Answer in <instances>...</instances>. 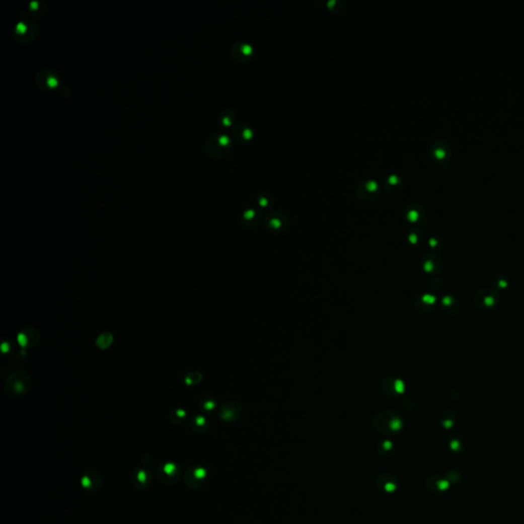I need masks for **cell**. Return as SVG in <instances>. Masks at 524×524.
<instances>
[{"label": "cell", "instance_id": "obj_16", "mask_svg": "<svg viewBox=\"0 0 524 524\" xmlns=\"http://www.w3.org/2000/svg\"><path fill=\"white\" fill-rule=\"evenodd\" d=\"M376 485L379 490L392 494L398 487V479L391 473H381L376 478Z\"/></svg>", "mask_w": 524, "mask_h": 524}, {"label": "cell", "instance_id": "obj_22", "mask_svg": "<svg viewBox=\"0 0 524 524\" xmlns=\"http://www.w3.org/2000/svg\"><path fill=\"white\" fill-rule=\"evenodd\" d=\"M426 486L430 491H444L448 487V482L443 478L434 475L428 478L426 481Z\"/></svg>", "mask_w": 524, "mask_h": 524}, {"label": "cell", "instance_id": "obj_36", "mask_svg": "<svg viewBox=\"0 0 524 524\" xmlns=\"http://www.w3.org/2000/svg\"><path fill=\"white\" fill-rule=\"evenodd\" d=\"M432 149H433V155H434V157H435L437 160H439V161H443V160H445V158H447V156H448L447 149H445V148H441L440 145H439V146L437 145V146H435V147H432Z\"/></svg>", "mask_w": 524, "mask_h": 524}, {"label": "cell", "instance_id": "obj_2", "mask_svg": "<svg viewBox=\"0 0 524 524\" xmlns=\"http://www.w3.org/2000/svg\"><path fill=\"white\" fill-rule=\"evenodd\" d=\"M32 381L30 376L22 371L12 373L6 382V392L12 397L25 395L31 388Z\"/></svg>", "mask_w": 524, "mask_h": 524}, {"label": "cell", "instance_id": "obj_15", "mask_svg": "<svg viewBox=\"0 0 524 524\" xmlns=\"http://www.w3.org/2000/svg\"><path fill=\"white\" fill-rule=\"evenodd\" d=\"M39 338H40V335L35 329L26 328L18 334L17 340H18L20 346H22L23 348H27V347H34L37 344V342L39 341Z\"/></svg>", "mask_w": 524, "mask_h": 524}, {"label": "cell", "instance_id": "obj_11", "mask_svg": "<svg viewBox=\"0 0 524 524\" xmlns=\"http://www.w3.org/2000/svg\"><path fill=\"white\" fill-rule=\"evenodd\" d=\"M422 268L427 274L438 275L443 269L442 259L434 252L427 253L422 258Z\"/></svg>", "mask_w": 524, "mask_h": 524}, {"label": "cell", "instance_id": "obj_33", "mask_svg": "<svg viewBox=\"0 0 524 524\" xmlns=\"http://www.w3.org/2000/svg\"><path fill=\"white\" fill-rule=\"evenodd\" d=\"M456 422V416L453 412L448 411L444 414H442L441 418V424L444 428H452Z\"/></svg>", "mask_w": 524, "mask_h": 524}, {"label": "cell", "instance_id": "obj_37", "mask_svg": "<svg viewBox=\"0 0 524 524\" xmlns=\"http://www.w3.org/2000/svg\"><path fill=\"white\" fill-rule=\"evenodd\" d=\"M269 199H270V197H267L266 193H262L258 197V203L260 204L261 207H266L269 205Z\"/></svg>", "mask_w": 524, "mask_h": 524}, {"label": "cell", "instance_id": "obj_23", "mask_svg": "<svg viewBox=\"0 0 524 524\" xmlns=\"http://www.w3.org/2000/svg\"><path fill=\"white\" fill-rule=\"evenodd\" d=\"M242 222L246 227H255L259 222V212L253 208L247 209L243 213Z\"/></svg>", "mask_w": 524, "mask_h": 524}, {"label": "cell", "instance_id": "obj_35", "mask_svg": "<svg viewBox=\"0 0 524 524\" xmlns=\"http://www.w3.org/2000/svg\"><path fill=\"white\" fill-rule=\"evenodd\" d=\"M386 183L387 188H399L400 184H402V179L396 174H390L386 179Z\"/></svg>", "mask_w": 524, "mask_h": 524}, {"label": "cell", "instance_id": "obj_6", "mask_svg": "<svg viewBox=\"0 0 524 524\" xmlns=\"http://www.w3.org/2000/svg\"><path fill=\"white\" fill-rule=\"evenodd\" d=\"M500 292H498L495 289L485 288L478 290L475 293L473 301L474 304L478 308H481V310H491V308L498 306V304L500 303Z\"/></svg>", "mask_w": 524, "mask_h": 524}, {"label": "cell", "instance_id": "obj_38", "mask_svg": "<svg viewBox=\"0 0 524 524\" xmlns=\"http://www.w3.org/2000/svg\"><path fill=\"white\" fill-rule=\"evenodd\" d=\"M451 445H452V448L454 451H459L460 447H461V442H460L459 439H452Z\"/></svg>", "mask_w": 524, "mask_h": 524}, {"label": "cell", "instance_id": "obj_31", "mask_svg": "<svg viewBox=\"0 0 524 524\" xmlns=\"http://www.w3.org/2000/svg\"><path fill=\"white\" fill-rule=\"evenodd\" d=\"M202 378L203 377L200 372H190L184 377V382L189 386H193L199 384L202 381Z\"/></svg>", "mask_w": 524, "mask_h": 524}, {"label": "cell", "instance_id": "obj_17", "mask_svg": "<svg viewBox=\"0 0 524 524\" xmlns=\"http://www.w3.org/2000/svg\"><path fill=\"white\" fill-rule=\"evenodd\" d=\"M36 83L43 89H53L58 86V79L55 73L51 71H41L36 76Z\"/></svg>", "mask_w": 524, "mask_h": 524}, {"label": "cell", "instance_id": "obj_4", "mask_svg": "<svg viewBox=\"0 0 524 524\" xmlns=\"http://www.w3.org/2000/svg\"><path fill=\"white\" fill-rule=\"evenodd\" d=\"M158 479L165 484H174L181 477V468L171 461L161 462L156 470Z\"/></svg>", "mask_w": 524, "mask_h": 524}, {"label": "cell", "instance_id": "obj_1", "mask_svg": "<svg viewBox=\"0 0 524 524\" xmlns=\"http://www.w3.org/2000/svg\"><path fill=\"white\" fill-rule=\"evenodd\" d=\"M373 427L384 435H395L403 430L404 420L397 412L385 410L374 417Z\"/></svg>", "mask_w": 524, "mask_h": 524}, {"label": "cell", "instance_id": "obj_28", "mask_svg": "<svg viewBox=\"0 0 524 524\" xmlns=\"http://www.w3.org/2000/svg\"><path fill=\"white\" fill-rule=\"evenodd\" d=\"M113 335L109 332H105L103 334H101L98 339H97V346L101 349H107L111 346V344L113 343Z\"/></svg>", "mask_w": 524, "mask_h": 524}, {"label": "cell", "instance_id": "obj_26", "mask_svg": "<svg viewBox=\"0 0 524 524\" xmlns=\"http://www.w3.org/2000/svg\"><path fill=\"white\" fill-rule=\"evenodd\" d=\"M235 135L238 139H244V140H249L253 136V130L245 124H240L235 129Z\"/></svg>", "mask_w": 524, "mask_h": 524}, {"label": "cell", "instance_id": "obj_7", "mask_svg": "<svg viewBox=\"0 0 524 524\" xmlns=\"http://www.w3.org/2000/svg\"><path fill=\"white\" fill-rule=\"evenodd\" d=\"M208 471L204 466L192 465L183 474V481L186 485L192 489L200 488L207 478Z\"/></svg>", "mask_w": 524, "mask_h": 524}, {"label": "cell", "instance_id": "obj_9", "mask_svg": "<svg viewBox=\"0 0 524 524\" xmlns=\"http://www.w3.org/2000/svg\"><path fill=\"white\" fill-rule=\"evenodd\" d=\"M381 389L385 395L394 398L404 394L406 390V384L397 376L388 375L382 380Z\"/></svg>", "mask_w": 524, "mask_h": 524}, {"label": "cell", "instance_id": "obj_10", "mask_svg": "<svg viewBox=\"0 0 524 524\" xmlns=\"http://www.w3.org/2000/svg\"><path fill=\"white\" fill-rule=\"evenodd\" d=\"M131 482L136 489L145 490L153 482V473L146 465L137 466L132 471Z\"/></svg>", "mask_w": 524, "mask_h": 524}, {"label": "cell", "instance_id": "obj_25", "mask_svg": "<svg viewBox=\"0 0 524 524\" xmlns=\"http://www.w3.org/2000/svg\"><path fill=\"white\" fill-rule=\"evenodd\" d=\"M188 419V413L183 409H175L172 410L169 414V420L172 424L178 426L183 424Z\"/></svg>", "mask_w": 524, "mask_h": 524}, {"label": "cell", "instance_id": "obj_29", "mask_svg": "<svg viewBox=\"0 0 524 524\" xmlns=\"http://www.w3.org/2000/svg\"><path fill=\"white\" fill-rule=\"evenodd\" d=\"M393 450H394V445H393L392 441H390V440L380 441L377 445V452L382 457L390 456L393 453Z\"/></svg>", "mask_w": 524, "mask_h": 524}, {"label": "cell", "instance_id": "obj_8", "mask_svg": "<svg viewBox=\"0 0 524 524\" xmlns=\"http://www.w3.org/2000/svg\"><path fill=\"white\" fill-rule=\"evenodd\" d=\"M80 484L88 494H98L103 487L104 480L98 471L95 469H87L80 477Z\"/></svg>", "mask_w": 524, "mask_h": 524}, {"label": "cell", "instance_id": "obj_30", "mask_svg": "<svg viewBox=\"0 0 524 524\" xmlns=\"http://www.w3.org/2000/svg\"><path fill=\"white\" fill-rule=\"evenodd\" d=\"M408 241L412 244V245H419L422 243L423 241V234L422 232L420 231V229L418 228H413L411 229L409 232H408Z\"/></svg>", "mask_w": 524, "mask_h": 524}, {"label": "cell", "instance_id": "obj_19", "mask_svg": "<svg viewBox=\"0 0 524 524\" xmlns=\"http://www.w3.org/2000/svg\"><path fill=\"white\" fill-rule=\"evenodd\" d=\"M253 52V47L251 44L246 42H236L232 47V54L234 58L238 60H243L244 58H249Z\"/></svg>", "mask_w": 524, "mask_h": 524}, {"label": "cell", "instance_id": "obj_5", "mask_svg": "<svg viewBox=\"0 0 524 524\" xmlns=\"http://www.w3.org/2000/svg\"><path fill=\"white\" fill-rule=\"evenodd\" d=\"M264 224L266 229L273 233H284L290 226L287 214L280 210H273L265 215Z\"/></svg>", "mask_w": 524, "mask_h": 524}, {"label": "cell", "instance_id": "obj_13", "mask_svg": "<svg viewBox=\"0 0 524 524\" xmlns=\"http://www.w3.org/2000/svg\"><path fill=\"white\" fill-rule=\"evenodd\" d=\"M358 198L363 201H369L374 199L379 194V184L374 179L363 180L356 191Z\"/></svg>", "mask_w": 524, "mask_h": 524}, {"label": "cell", "instance_id": "obj_14", "mask_svg": "<svg viewBox=\"0 0 524 524\" xmlns=\"http://www.w3.org/2000/svg\"><path fill=\"white\" fill-rule=\"evenodd\" d=\"M436 297L431 293H423L416 297L414 301V306L416 311L421 314H429L435 308Z\"/></svg>", "mask_w": 524, "mask_h": 524}, {"label": "cell", "instance_id": "obj_24", "mask_svg": "<svg viewBox=\"0 0 524 524\" xmlns=\"http://www.w3.org/2000/svg\"><path fill=\"white\" fill-rule=\"evenodd\" d=\"M217 407V400L212 396H204L199 400V409L203 413H211Z\"/></svg>", "mask_w": 524, "mask_h": 524}, {"label": "cell", "instance_id": "obj_18", "mask_svg": "<svg viewBox=\"0 0 524 524\" xmlns=\"http://www.w3.org/2000/svg\"><path fill=\"white\" fill-rule=\"evenodd\" d=\"M189 425L193 432L197 434H205L210 429V421L203 415H194L190 421Z\"/></svg>", "mask_w": 524, "mask_h": 524}, {"label": "cell", "instance_id": "obj_32", "mask_svg": "<svg viewBox=\"0 0 524 524\" xmlns=\"http://www.w3.org/2000/svg\"><path fill=\"white\" fill-rule=\"evenodd\" d=\"M234 113L231 109H224L221 114H220V121L222 124L224 126H230L232 125V123L234 121Z\"/></svg>", "mask_w": 524, "mask_h": 524}, {"label": "cell", "instance_id": "obj_27", "mask_svg": "<svg viewBox=\"0 0 524 524\" xmlns=\"http://www.w3.org/2000/svg\"><path fill=\"white\" fill-rule=\"evenodd\" d=\"M492 286H494V289L497 290L498 292L506 290L508 288V286H509L508 276L503 274V273L495 275L494 280H492Z\"/></svg>", "mask_w": 524, "mask_h": 524}, {"label": "cell", "instance_id": "obj_20", "mask_svg": "<svg viewBox=\"0 0 524 524\" xmlns=\"http://www.w3.org/2000/svg\"><path fill=\"white\" fill-rule=\"evenodd\" d=\"M406 218L410 222H419L422 221L425 215V210L420 204H412L408 205L406 208Z\"/></svg>", "mask_w": 524, "mask_h": 524}, {"label": "cell", "instance_id": "obj_34", "mask_svg": "<svg viewBox=\"0 0 524 524\" xmlns=\"http://www.w3.org/2000/svg\"><path fill=\"white\" fill-rule=\"evenodd\" d=\"M443 241L440 237H432L429 239V247L432 251H440L443 248Z\"/></svg>", "mask_w": 524, "mask_h": 524}, {"label": "cell", "instance_id": "obj_3", "mask_svg": "<svg viewBox=\"0 0 524 524\" xmlns=\"http://www.w3.org/2000/svg\"><path fill=\"white\" fill-rule=\"evenodd\" d=\"M231 138L223 132L213 134L206 142V152L212 157H220L231 148Z\"/></svg>", "mask_w": 524, "mask_h": 524}, {"label": "cell", "instance_id": "obj_21", "mask_svg": "<svg viewBox=\"0 0 524 524\" xmlns=\"http://www.w3.org/2000/svg\"><path fill=\"white\" fill-rule=\"evenodd\" d=\"M440 304L442 312L448 316H455L459 313V301L452 295H445L442 297Z\"/></svg>", "mask_w": 524, "mask_h": 524}, {"label": "cell", "instance_id": "obj_12", "mask_svg": "<svg viewBox=\"0 0 524 524\" xmlns=\"http://www.w3.org/2000/svg\"><path fill=\"white\" fill-rule=\"evenodd\" d=\"M243 414V406L237 402H229L221 406L219 410V418L224 422H235L241 418Z\"/></svg>", "mask_w": 524, "mask_h": 524}]
</instances>
